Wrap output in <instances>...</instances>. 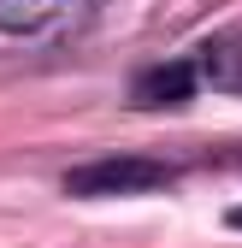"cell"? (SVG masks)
Wrapping results in <instances>:
<instances>
[{"instance_id":"1","label":"cell","mask_w":242,"mask_h":248,"mask_svg":"<svg viewBox=\"0 0 242 248\" xmlns=\"http://www.w3.org/2000/svg\"><path fill=\"white\" fill-rule=\"evenodd\" d=\"M171 183L166 160H142V154H106V160H89L65 177L71 195H142V189H160Z\"/></svg>"},{"instance_id":"2","label":"cell","mask_w":242,"mask_h":248,"mask_svg":"<svg viewBox=\"0 0 242 248\" xmlns=\"http://www.w3.org/2000/svg\"><path fill=\"white\" fill-rule=\"evenodd\" d=\"M106 0H0V36H24V42H42V36H71L95 18Z\"/></svg>"},{"instance_id":"3","label":"cell","mask_w":242,"mask_h":248,"mask_svg":"<svg viewBox=\"0 0 242 248\" xmlns=\"http://www.w3.org/2000/svg\"><path fill=\"white\" fill-rule=\"evenodd\" d=\"M195 89H201V65H195V59H166V65H148L136 77L130 95L148 101V107H171V101H189Z\"/></svg>"},{"instance_id":"4","label":"cell","mask_w":242,"mask_h":248,"mask_svg":"<svg viewBox=\"0 0 242 248\" xmlns=\"http://www.w3.org/2000/svg\"><path fill=\"white\" fill-rule=\"evenodd\" d=\"M195 65H201V83L225 89V95H242V30H236V36H219Z\"/></svg>"},{"instance_id":"5","label":"cell","mask_w":242,"mask_h":248,"mask_svg":"<svg viewBox=\"0 0 242 248\" xmlns=\"http://www.w3.org/2000/svg\"><path fill=\"white\" fill-rule=\"evenodd\" d=\"M230 225H236V231H242V207H230Z\"/></svg>"}]
</instances>
